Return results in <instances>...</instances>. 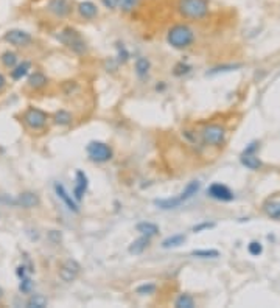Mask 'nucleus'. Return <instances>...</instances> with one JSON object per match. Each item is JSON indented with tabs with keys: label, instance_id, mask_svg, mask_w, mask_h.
Masks as SVG:
<instances>
[{
	"label": "nucleus",
	"instance_id": "f257e3e1",
	"mask_svg": "<svg viewBox=\"0 0 280 308\" xmlns=\"http://www.w3.org/2000/svg\"><path fill=\"white\" fill-rule=\"evenodd\" d=\"M167 42L173 47V49H178V50L189 49V47L195 42V33L189 25L178 23V25H173L168 30Z\"/></svg>",
	"mask_w": 280,
	"mask_h": 308
},
{
	"label": "nucleus",
	"instance_id": "f03ea898",
	"mask_svg": "<svg viewBox=\"0 0 280 308\" xmlns=\"http://www.w3.org/2000/svg\"><path fill=\"white\" fill-rule=\"evenodd\" d=\"M207 0H178V11L185 19L201 20L209 14Z\"/></svg>",
	"mask_w": 280,
	"mask_h": 308
},
{
	"label": "nucleus",
	"instance_id": "7ed1b4c3",
	"mask_svg": "<svg viewBox=\"0 0 280 308\" xmlns=\"http://www.w3.org/2000/svg\"><path fill=\"white\" fill-rule=\"evenodd\" d=\"M58 39H60V42H63L67 49L75 52L76 55H83L87 49L86 41L81 38V34L72 27L64 28L60 34H58Z\"/></svg>",
	"mask_w": 280,
	"mask_h": 308
},
{
	"label": "nucleus",
	"instance_id": "20e7f679",
	"mask_svg": "<svg viewBox=\"0 0 280 308\" xmlns=\"http://www.w3.org/2000/svg\"><path fill=\"white\" fill-rule=\"evenodd\" d=\"M87 156L90 157V160L98 162V163H104L112 159V148L109 145H106L104 142H90V144L86 147Z\"/></svg>",
	"mask_w": 280,
	"mask_h": 308
},
{
	"label": "nucleus",
	"instance_id": "39448f33",
	"mask_svg": "<svg viewBox=\"0 0 280 308\" xmlns=\"http://www.w3.org/2000/svg\"><path fill=\"white\" fill-rule=\"evenodd\" d=\"M22 118H23V123H25L30 129H33V131H38V129H42L47 125L49 114L44 112L39 108H28Z\"/></svg>",
	"mask_w": 280,
	"mask_h": 308
},
{
	"label": "nucleus",
	"instance_id": "423d86ee",
	"mask_svg": "<svg viewBox=\"0 0 280 308\" xmlns=\"http://www.w3.org/2000/svg\"><path fill=\"white\" fill-rule=\"evenodd\" d=\"M203 140L207 145H213V147H219L224 144L226 139V129L219 125H207L203 129Z\"/></svg>",
	"mask_w": 280,
	"mask_h": 308
},
{
	"label": "nucleus",
	"instance_id": "0eeeda50",
	"mask_svg": "<svg viewBox=\"0 0 280 308\" xmlns=\"http://www.w3.org/2000/svg\"><path fill=\"white\" fill-rule=\"evenodd\" d=\"M79 272H81V265L75 258H67L60 268V279L66 283H72L78 279Z\"/></svg>",
	"mask_w": 280,
	"mask_h": 308
},
{
	"label": "nucleus",
	"instance_id": "6e6552de",
	"mask_svg": "<svg viewBox=\"0 0 280 308\" xmlns=\"http://www.w3.org/2000/svg\"><path fill=\"white\" fill-rule=\"evenodd\" d=\"M3 41L11 44V45H14V47H27L31 44L33 38H31V34L27 33L25 30H9L3 34Z\"/></svg>",
	"mask_w": 280,
	"mask_h": 308
},
{
	"label": "nucleus",
	"instance_id": "1a4fd4ad",
	"mask_svg": "<svg viewBox=\"0 0 280 308\" xmlns=\"http://www.w3.org/2000/svg\"><path fill=\"white\" fill-rule=\"evenodd\" d=\"M207 195L216 201H223V203H229V201L233 199V193L230 188L224 184H219V182H215L210 185L207 190Z\"/></svg>",
	"mask_w": 280,
	"mask_h": 308
},
{
	"label": "nucleus",
	"instance_id": "9d476101",
	"mask_svg": "<svg viewBox=\"0 0 280 308\" xmlns=\"http://www.w3.org/2000/svg\"><path fill=\"white\" fill-rule=\"evenodd\" d=\"M47 9H49L53 16L63 19L72 13V5H70L69 0H49Z\"/></svg>",
	"mask_w": 280,
	"mask_h": 308
},
{
	"label": "nucleus",
	"instance_id": "9b49d317",
	"mask_svg": "<svg viewBox=\"0 0 280 308\" xmlns=\"http://www.w3.org/2000/svg\"><path fill=\"white\" fill-rule=\"evenodd\" d=\"M55 193H56V196L60 198L63 203L66 204V207H67L70 212L79 213V206H78V203L75 201V198L67 192V188H66L63 184H60V182L55 184Z\"/></svg>",
	"mask_w": 280,
	"mask_h": 308
},
{
	"label": "nucleus",
	"instance_id": "f8f14e48",
	"mask_svg": "<svg viewBox=\"0 0 280 308\" xmlns=\"http://www.w3.org/2000/svg\"><path fill=\"white\" fill-rule=\"evenodd\" d=\"M75 179H76V184H75V188H73V198L76 203H79L81 199H83L84 193L87 192V187H89V179L84 171L81 170H76V174H75Z\"/></svg>",
	"mask_w": 280,
	"mask_h": 308
},
{
	"label": "nucleus",
	"instance_id": "ddd939ff",
	"mask_svg": "<svg viewBox=\"0 0 280 308\" xmlns=\"http://www.w3.org/2000/svg\"><path fill=\"white\" fill-rule=\"evenodd\" d=\"M16 204L20 206L22 209H34V207H38L41 204V199L34 192H22L17 196Z\"/></svg>",
	"mask_w": 280,
	"mask_h": 308
},
{
	"label": "nucleus",
	"instance_id": "4468645a",
	"mask_svg": "<svg viewBox=\"0 0 280 308\" xmlns=\"http://www.w3.org/2000/svg\"><path fill=\"white\" fill-rule=\"evenodd\" d=\"M76 9H78L79 16L87 19V20H92V19H95V17L98 16V8H97L95 3L90 2V0H84V2H79L78 6H76Z\"/></svg>",
	"mask_w": 280,
	"mask_h": 308
},
{
	"label": "nucleus",
	"instance_id": "2eb2a0df",
	"mask_svg": "<svg viewBox=\"0 0 280 308\" xmlns=\"http://www.w3.org/2000/svg\"><path fill=\"white\" fill-rule=\"evenodd\" d=\"M148 246H149V236L142 235V236H139L137 240H134L130 244L128 251H130V254H133V255H140V254L145 252V249H146Z\"/></svg>",
	"mask_w": 280,
	"mask_h": 308
},
{
	"label": "nucleus",
	"instance_id": "dca6fc26",
	"mask_svg": "<svg viewBox=\"0 0 280 308\" xmlns=\"http://www.w3.org/2000/svg\"><path fill=\"white\" fill-rule=\"evenodd\" d=\"M30 70H31V63H30V61H22V63L16 64V66L13 67V70H11V79L20 81L23 77L28 75Z\"/></svg>",
	"mask_w": 280,
	"mask_h": 308
},
{
	"label": "nucleus",
	"instance_id": "f3484780",
	"mask_svg": "<svg viewBox=\"0 0 280 308\" xmlns=\"http://www.w3.org/2000/svg\"><path fill=\"white\" fill-rule=\"evenodd\" d=\"M28 87L34 89V90H39L42 87L47 86V82H49V78H47L42 72H34L28 77Z\"/></svg>",
	"mask_w": 280,
	"mask_h": 308
},
{
	"label": "nucleus",
	"instance_id": "a211bd4d",
	"mask_svg": "<svg viewBox=\"0 0 280 308\" xmlns=\"http://www.w3.org/2000/svg\"><path fill=\"white\" fill-rule=\"evenodd\" d=\"M136 231L140 233V235H145V236H154L159 233V226L154 223H149V221H142V223H139L137 226H136Z\"/></svg>",
	"mask_w": 280,
	"mask_h": 308
},
{
	"label": "nucleus",
	"instance_id": "6ab92c4d",
	"mask_svg": "<svg viewBox=\"0 0 280 308\" xmlns=\"http://www.w3.org/2000/svg\"><path fill=\"white\" fill-rule=\"evenodd\" d=\"M240 160H241V163L244 165V167L249 168V170H259L262 167V160L257 157L254 153H243Z\"/></svg>",
	"mask_w": 280,
	"mask_h": 308
},
{
	"label": "nucleus",
	"instance_id": "aec40b11",
	"mask_svg": "<svg viewBox=\"0 0 280 308\" xmlns=\"http://www.w3.org/2000/svg\"><path fill=\"white\" fill-rule=\"evenodd\" d=\"M182 204V201L179 196L174 198H165V199H154V206H157L162 210H171V209H178Z\"/></svg>",
	"mask_w": 280,
	"mask_h": 308
},
{
	"label": "nucleus",
	"instance_id": "412c9836",
	"mask_svg": "<svg viewBox=\"0 0 280 308\" xmlns=\"http://www.w3.org/2000/svg\"><path fill=\"white\" fill-rule=\"evenodd\" d=\"M200 188H201V184L198 182V181H192V182H189V184H187V187L184 188V192L179 195L181 201H182V203H185V201H189L190 198H193L198 192H200Z\"/></svg>",
	"mask_w": 280,
	"mask_h": 308
},
{
	"label": "nucleus",
	"instance_id": "4be33fe9",
	"mask_svg": "<svg viewBox=\"0 0 280 308\" xmlns=\"http://www.w3.org/2000/svg\"><path fill=\"white\" fill-rule=\"evenodd\" d=\"M136 75L139 78H145L148 74H149V69H151V63L148 58H137L136 61Z\"/></svg>",
	"mask_w": 280,
	"mask_h": 308
},
{
	"label": "nucleus",
	"instance_id": "5701e85b",
	"mask_svg": "<svg viewBox=\"0 0 280 308\" xmlns=\"http://www.w3.org/2000/svg\"><path fill=\"white\" fill-rule=\"evenodd\" d=\"M53 122H55L58 126H69L70 123L73 122V117H72V114H70L69 111L61 109V111H58V112L55 114Z\"/></svg>",
	"mask_w": 280,
	"mask_h": 308
},
{
	"label": "nucleus",
	"instance_id": "b1692460",
	"mask_svg": "<svg viewBox=\"0 0 280 308\" xmlns=\"http://www.w3.org/2000/svg\"><path fill=\"white\" fill-rule=\"evenodd\" d=\"M185 241V235L182 233H176V235H171L168 238H165L162 241V247L163 249H170V247H178L181 244H184Z\"/></svg>",
	"mask_w": 280,
	"mask_h": 308
},
{
	"label": "nucleus",
	"instance_id": "393cba45",
	"mask_svg": "<svg viewBox=\"0 0 280 308\" xmlns=\"http://www.w3.org/2000/svg\"><path fill=\"white\" fill-rule=\"evenodd\" d=\"M19 61V56L14 53V52H3L2 55H0V63H2L3 67L6 69H13Z\"/></svg>",
	"mask_w": 280,
	"mask_h": 308
},
{
	"label": "nucleus",
	"instance_id": "a878e982",
	"mask_svg": "<svg viewBox=\"0 0 280 308\" xmlns=\"http://www.w3.org/2000/svg\"><path fill=\"white\" fill-rule=\"evenodd\" d=\"M47 305H49V301L42 294H33L27 302L28 308H45Z\"/></svg>",
	"mask_w": 280,
	"mask_h": 308
},
{
	"label": "nucleus",
	"instance_id": "bb28decb",
	"mask_svg": "<svg viewBox=\"0 0 280 308\" xmlns=\"http://www.w3.org/2000/svg\"><path fill=\"white\" fill-rule=\"evenodd\" d=\"M176 308H195V301L190 294H181L179 298L174 301Z\"/></svg>",
	"mask_w": 280,
	"mask_h": 308
},
{
	"label": "nucleus",
	"instance_id": "cd10ccee",
	"mask_svg": "<svg viewBox=\"0 0 280 308\" xmlns=\"http://www.w3.org/2000/svg\"><path fill=\"white\" fill-rule=\"evenodd\" d=\"M241 64H224V66H218V67H213L212 70H209L207 75H218V74H226V72H232V70H237L240 69Z\"/></svg>",
	"mask_w": 280,
	"mask_h": 308
},
{
	"label": "nucleus",
	"instance_id": "c85d7f7f",
	"mask_svg": "<svg viewBox=\"0 0 280 308\" xmlns=\"http://www.w3.org/2000/svg\"><path fill=\"white\" fill-rule=\"evenodd\" d=\"M265 210L270 217L273 218H280V201H271L265 206Z\"/></svg>",
	"mask_w": 280,
	"mask_h": 308
},
{
	"label": "nucleus",
	"instance_id": "c756f323",
	"mask_svg": "<svg viewBox=\"0 0 280 308\" xmlns=\"http://www.w3.org/2000/svg\"><path fill=\"white\" fill-rule=\"evenodd\" d=\"M193 257H200V258H216L219 257V251L216 249H196L192 252Z\"/></svg>",
	"mask_w": 280,
	"mask_h": 308
},
{
	"label": "nucleus",
	"instance_id": "7c9ffc66",
	"mask_svg": "<svg viewBox=\"0 0 280 308\" xmlns=\"http://www.w3.org/2000/svg\"><path fill=\"white\" fill-rule=\"evenodd\" d=\"M139 3L140 0H119V8L123 13H131V11H134V8H137Z\"/></svg>",
	"mask_w": 280,
	"mask_h": 308
},
{
	"label": "nucleus",
	"instance_id": "2f4dec72",
	"mask_svg": "<svg viewBox=\"0 0 280 308\" xmlns=\"http://www.w3.org/2000/svg\"><path fill=\"white\" fill-rule=\"evenodd\" d=\"M190 70H192V66L185 64V63H179V64L174 66V69H173V75H174V77H184V75L189 74Z\"/></svg>",
	"mask_w": 280,
	"mask_h": 308
},
{
	"label": "nucleus",
	"instance_id": "473e14b6",
	"mask_svg": "<svg viewBox=\"0 0 280 308\" xmlns=\"http://www.w3.org/2000/svg\"><path fill=\"white\" fill-rule=\"evenodd\" d=\"M248 252H249L251 255H254V257L262 255V252H263L262 243H260V241H251V243L248 244Z\"/></svg>",
	"mask_w": 280,
	"mask_h": 308
},
{
	"label": "nucleus",
	"instance_id": "72a5a7b5",
	"mask_svg": "<svg viewBox=\"0 0 280 308\" xmlns=\"http://www.w3.org/2000/svg\"><path fill=\"white\" fill-rule=\"evenodd\" d=\"M31 288H33V282H31V279H30L28 276H25L23 279H20V283H19V290H20L22 293L28 294V293L31 291Z\"/></svg>",
	"mask_w": 280,
	"mask_h": 308
},
{
	"label": "nucleus",
	"instance_id": "f704fd0d",
	"mask_svg": "<svg viewBox=\"0 0 280 308\" xmlns=\"http://www.w3.org/2000/svg\"><path fill=\"white\" fill-rule=\"evenodd\" d=\"M154 291H156V285H153V283H145V285H140L136 288L137 294H153Z\"/></svg>",
	"mask_w": 280,
	"mask_h": 308
},
{
	"label": "nucleus",
	"instance_id": "c9c22d12",
	"mask_svg": "<svg viewBox=\"0 0 280 308\" xmlns=\"http://www.w3.org/2000/svg\"><path fill=\"white\" fill-rule=\"evenodd\" d=\"M213 228H215V223L204 221V223H200V224H196V226H193L192 232L200 233V232H203V231H209V229H213Z\"/></svg>",
	"mask_w": 280,
	"mask_h": 308
},
{
	"label": "nucleus",
	"instance_id": "e433bc0d",
	"mask_svg": "<svg viewBox=\"0 0 280 308\" xmlns=\"http://www.w3.org/2000/svg\"><path fill=\"white\" fill-rule=\"evenodd\" d=\"M128 58H130V53L126 52L123 45H119V63H126Z\"/></svg>",
	"mask_w": 280,
	"mask_h": 308
},
{
	"label": "nucleus",
	"instance_id": "4c0bfd02",
	"mask_svg": "<svg viewBox=\"0 0 280 308\" xmlns=\"http://www.w3.org/2000/svg\"><path fill=\"white\" fill-rule=\"evenodd\" d=\"M101 3H103L104 8H108V9L119 8V0H101Z\"/></svg>",
	"mask_w": 280,
	"mask_h": 308
},
{
	"label": "nucleus",
	"instance_id": "58836bf2",
	"mask_svg": "<svg viewBox=\"0 0 280 308\" xmlns=\"http://www.w3.org/2000/svg\"><path fill=\"white\" fill-rule=\"evenodd\" d=\"M16 274H17V277L19 279H23L27 276V266L25 265H20V266H17V269H16Z\"/></svg>",
	"mask_w": 280,
	"mask_h": 308
},
{
	"label": "nucleus",
	"instance_id": "ea45409f",
	"mask_svg": "<svg viewBox=\"0 0 280 308\" xmlns=\"http://www.w3.org/2000/svg\"><path fill=\"white\" fill-rule=\"evenodd\" d=\"M49 236L52 238V241H53V243H60V241H61V233L58 232V231H52Z\"/></svg>",
	"mask_w": 280,
	"mask_h": 308
},
{
	"label": "nucleus",
	"instance_id": "a19ab883",
	"mask_svg": "<svg viewBox=\"0 0 280 308\" xmlns=\"http://www.w3.org/2000/svg\"><path fill=\"white\" fill-rule=\"evenodd\" d=\"M257 148H259V144H257V142H252V144H249V147L244 150V153H254Z\"/></svg>",
	"mask_w": 280,
	"mask_h": 308
},
{
	"label": "nucleus",
	"instance_id": "79ce46f5",
	"mask_svg": "<svg viewBox=\"0 0 280 308\" xmlns=\"http://www.w3.org/2000/svg\"><path fill=\"white\" fill-rule=\"evenodd\" d=\"M5 84H6V79H5V77L2 74H0V90L5 87Z\"/></svg>",
	"mask_w": 280,
	"mask_h": 308
},
{
	"label": "nucleus",
	"instance_id": "37998d69",
	"mask_svg": "<svg viewBox=\"0 0 280 308\" xmlns=\"http://www.w3.org/2000/svg\"><path fill=\"white\" fill-rule=\"evenodd\" d=\"M3 298V290H2V287H0V299Z\"/></svg>",
	"mask_w": 280,
	"mask_h": 308
}]
</instances>
